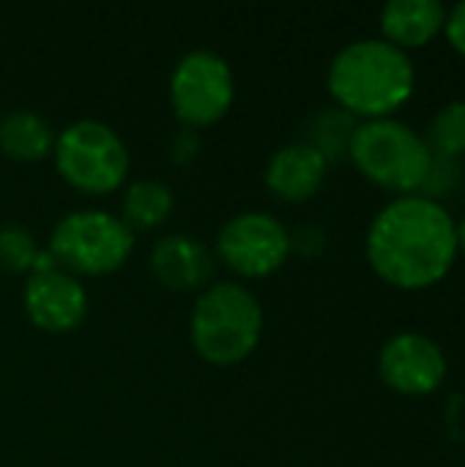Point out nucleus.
Segmentation results:
<instances>
[{"mask_svg":"<svg viewBox=\"0 0 465 467\" xmlns=\"http://www.w3.org/2000/svg\"><path fill=\"white\" fill-rule=\"evenodd\" d=\"M370 268L392 287L419 293L439 285L458 260V222L449 208L425 194L386 202L365 241Z\"/></svg>","mask_w":465,"mask_h":467,"instance_id":"f257e3e1","label":"nucleus"},{"mask_svg":"<svg viewBox=\"0 0 465 467\" xmlns=\"http://www.w3.org/2000/svg\"><path fill=\"white\" fill-rule=\"evenodd\" d=\"M337 107L362 120L392 118L417 90V68L408 52L384 38H359L343 47L326 74Z\"/></svg>","mask_w":465,"mask_h":467,"instance_id":"f03ea898","label":"nucleus"},{"mask_svg":"<svg viewBox=\"0 0 465 467\" xmlns=\"http://www.w3.org/2000/svg\"><path fill=\"white\" fill-rule=\"evenodd\" d=\"M348 159L370 183L400 197L419 194L433 167L425 137L397 118L359 120L348 145Z\"/></svg>","mask_w":465,"mask_h":467,"instance_id":"7ed1b4c3","label":"nucleus"},{"mask_svg":"<svg viewBox=\"0 0 465 467\" xmlns=\"http://www.w3.org/2000/svg\"><path fill=\"white\" fill-rule=\"evenodd\" d=\"M189 334L200 358L217 367H230L258 348L263 334V309L244 285L217 282L195 301Z\"/></svg>","mask_w":465,"mask_h":467,"instance_id":"20e7f679","label":"nucleus"},{"mask_svg":"<svg viewBox=\"0 0 465 467\" xmlns=\"http://www.w3.org/2000/svg\"><path fill=\"white\" fill-rule=\"evenodd\" d=\"M134 249V233L123 219L85 208L66 213L49 238V254L71 276H104L118 271Z\"/></svg>","mask_w":465,"mask_h":467,"instance_id":"39448f33","label":"nucleus"},{"mask_svg":"<svg viewBox=\"0 0 465 467\" xmlns=\"http://www.w3.org/2000/svg\"><path fill=\"white\" fill-rule=\"evenodd\" d=\"M60 178L85 194H110L129 175V150L121 134L101 120H74L55 137Z\"/></svg>","mask_w":465,"mask_h":467,"instance_id":"423d86ee","label":"nucleus"},{"mask_svg":"<svg viewBox=\"0 0 465 467\" xmlns=\"http://www.w3.org/2000/svg\"><path fill=\"white\" fill-rule=\"evenodd\" d=\"M236 82L227 60L211 49L186 52L170 77V101L186 126H211L233 104Z\"/></svg>","mask_w":465,"mask_h":467,"instance_id":"0eeeda50","label":"nucleus"},{"mask_svg":"<svg viewBox=\"0 0 465 467\" xmlns=\"http://www.w3.org/2000/svg\"><path fill=\"white\" fill-rule=\"evenodd\" d=\"M291 252L293 246L288 227L263 211L236 213L217 235V254L222 263L247 279H260L280 271Z\"/></svg>","mask_w":465,"mask_h":467,"instance_id":"6e6552de","label":"nucleus"},{"mask_svg":"<svg viewBox=\"0 0 465 467\" xmlns=\"http://www.w3.org/2000/svg\"><path fill=\"white\" fill-rule=\"evenodd\" d=\"M378 372L381 380L403 397H430L444 386L449 361L430 337L403 331L381 348Z\"/></svg>","mask_w":465,"mask_h":467,"instance_id":"1a4fd4ad","label":"nucleus"},{"mask_svg":"<svg viewBox=\"0 0 465 467\" xmlns=\"http://www.w3.org/2000/svg\"><path fill=\"white\" fill-rule=\"evenodd\" d=\"M22 301L30 323L49 334H66L77 328L88 315L85 287L77 276L60 268L47 274H30Z\"/></svg>","mask_w":465,"mask_h":467,"instance_id":"9d476101","label":"nucleus"},{"mask_svg":"<svg viewBox=\"0 0 465 467\" xmlns=\"http://www.w3.org/2000/svg\"><path fill=\"white\" fill-rule=\"evenodd\" d=\"M329 161L307 142L282 145L266 164V186L285 202H307L326 181Z\"/></svg>","mask_w":465,"mask_h":467,"instance_id":"9b49d317","label":"nucleus"},{"mask_svg":"<svg viewBox=\"0 0 465 467\" xmlns=\"http://www.w3.org/2000/svg\"><path fill=\"white\" fill-rule=\"evenodd\" d=\"M151 271L167 290H197L214 276L211 252L192 235H164L151 249Z\"/></svg>","mask_w":465,"mask_h":467,"instance_id":"f8f14e48","label":"nucleus"},{"mask_svg":"<svg viewBox=\"0 0 465 467\" xmlns=\"http://www.w3.org/2000/svg\"><path fill=\"white\" fill-rule=\"evenodd\" d=\"M447 5L439 0H392L381 11L384 41L403 52L428 47L439 33H444Z\"/></svg>","mask_w":465,"mask_h":467,"instance_id":"ddd939ff","label":"nucleus"},{"mask_svg":"<svg viewBox=\"0 0 465 467\" xmlns=\"http://www.w3.org/2000/svg\"><path fill=\"white\" fill-rule=\"evenodd\" d=\"M55 145L49 123L30 109H11L0 120V150L16 161H38Z\"/></svg>","mask_w":465,"mask_h":467,"instance_id":"4468645a","label":"nucleus"},{"mask_svg":"<svg viewBox=\"0 0 465 467\" xmlns=\"http://www.w3.org/2000/svg\"><path fill=\"white\" fill-rule=\"evenodd\" d=\"M123 211V224L134 233V230H153L162 222H167V216L173 213V192L151 178L134 181L121 202Z\"/></svg>","mask_w":465,"mask_h":467,"instance_id":"2eb2a0df","label":"nucleus"},{"mask_svg":"<svg viewBox=\"0 0 465 467\" xmlns=\"http://www.w3.org/2000/svg\"><path fill=\"white\" fill-rule=\"evenodd\" d=\"M356 118L343 112L340 107H329V109H321L310 126H307V145L315 148L326 161H334L340 156H348V145H351V137H354V129H356Z\"/></svg>","mask_w":465,"mask_h":467,"instance_id":"dca6fc26","label":"nucleus"},{"mask_svg":"<svg viewBox=\"0 0 465 467\" xmlns=\"http://www.w3.org/2000/svg\"><path fill=\"white\" fill-rule=\"evenodd\" d=\"M422 137L433 156L460 161V156H465V99L439 107Z\"/></svg>","mask_w":465,"mask_h":467,"instance_id":"f3484780","label":"nucleus"},{"mask_svg":"<svg viewBox=\"0 0 465 467\" xmlns=\"http://www.w3.org/2000/svg\"><path fill=\"white\" fill-rule=\"evenodd\" d=\"M38 246L33 235L19 224H0V271L30 274Z\"/></svg>","mask_w":465,"mask_h":467,"instance_id":"a211bd4d","label":"nucleus"},{"mask_svg":"<svg viewBox=\"0 0 465 467\" xmlns=\"http://www.w3.org/2000/svg\"><path fill=\"white\" fill-rule=\"evenodd\" d=\"M460 172H463V170H460V161H458V159H439V156H433V167H430L428 181H425V186H422L419 194H425V197L441 202V197H444L447 192L458 189Z\"/></svg>","mask_w":465,"mask_h":467,"instance_id":"6ab92c4d","label":"nucleus"},{"mask_svg":"<svg viewBox=\"0 0 465 467\" xmlns=\"http://www.w3.org/2000/svg\"><path fill=\"white\" fill-rule=\"evenodd\" d=\"M444 36H447L449 47L465 57V3H458L452 8H447Z\"/></svg>","mask_w":465,"mask_h":467,"instance_id":"aec40b11","label":"nucleus"},{"mask_svg":"<svg viewBox=\"0 0 465 467\" xmlns=\"http://www.w3.org/2000/svg\"><path fill=\"white\" fill-rule=\"evenodd\" d=\"M458 254H465V216L458 222Z\"/></svg>","mask_w":465,"mask_h":467,"instance_id":"412c9836","label":"nucleus"}]
</instances>
